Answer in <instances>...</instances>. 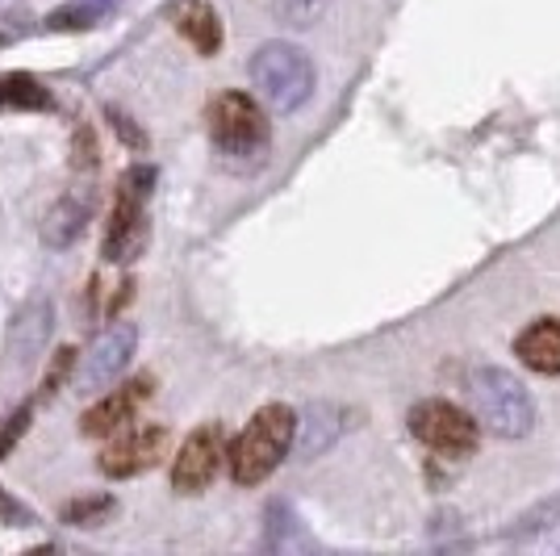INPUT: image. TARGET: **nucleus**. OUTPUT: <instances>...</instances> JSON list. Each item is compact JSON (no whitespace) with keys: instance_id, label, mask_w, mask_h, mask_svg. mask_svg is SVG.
Wrapping results in <instances>:
<instances>
[{"instance_id":"5","label":"nucleus","mask_w":560,"mask_h":556,"mask_svg":"<svg viewBox=\"0 0 560 556\" xmlns=\"http://www.w3.org/2000/svg\"><path fill=\"white\" fill-rule=\"evenodd\" d=\"M210 139L222 155H259L268 147V117L256 96L222 93L210 105Z\"/></svg>"},{"instance_id":"14","label":"nucleus","mask_w":560,"mask_h":556,"mask_svg":"<svg viewBox=\"0 0 560 556\" xmlns=\"http://www.w3.org/2000/svg\"><path fill=\"white\" fill-rule=\"evenodd\" d=\"M176 30H180L201 55H213V50L222 47V22H218L210 0H185V4L176 9Z\"/></svg>"},{"instance_id":"4","label":"nucleus","mask_w":560,"mask_h":556,"mask_svg":"<svg viewBox=\"0 0 560 556\" xmlns=\"http://www.w3.org/2000/svg\"><path fill=\"white\" fill-rule=\"evenodd\" d=\"M155 185V167L151 163H135L121 172L117 181V201L109 213V227H105V259H135L142 252V239H147V222H142V209Z\"/></svg>"},{"instance_id":"22","label":"nucleus","mask_w":560,"mask_h":556,"mask_svg":"<svg viewBox=\"0 0 560 556\" xmlns=\"http://www.w3.org/2000/svg\"><path fill=\"white\" fill-rule=\"evenodd\" d=\"M109 117H114L117 135H121V139L130 142V147H139V151H142V147H147V139H142V130H139V126H130V117H121V114H117V109H109Z\"/></svg>"},{"instance_id":"7","label":"nucleus","mask_w":560,"mask_h":556,"mask_svg":"<svg viewBox=\"0 0 560 556\" xmlns=\"http://www.w3.org/2000/svg\"><path fill=\"white\" fill-rule=\"evenodd\" d=\"M226 461V431L222 422H201L176 452L172 461V486L176 494H201L218 477V468Z\"/></svg>"},{"instance_id":"6","label":"nucleus","mask_w":560,"mask_h":556,"mask_svg":"<svg viewBox=\"0 0 560 556\" xmlns=\"http://www.w3.org/2000/svg\"><path fill=\"white\" fill-rule=\"evenodd\" d=\"M410 431H415V440L444 456H468L477 448V418L452 402H419L410 410Z\"/></svg>"},{"instance_id":"21","label":"nucleus","mask_w":560,"mask_h":556,"mask_svg":"<svg viewBox=\"0 0 560 556\" xmlns=\"http://www.w3.org/2000/svg\"><path fill=\"white\" fill-rule=\"evenodd\" d=\"M93 163H96L93 130H89V126H80V130H75V167H80V172H89Z\"/></svg>"},{"instance_id":"1","label":"nucleus","mask_w":560,"mask_h":556,"mask_svg":"<svg viewBox=\"0 0 560 556\" xmlns=\"http://www.w3.org/2000/svg\"><path fill=\"white\" fill-rule=\"evenodd\" d=\"M298 436V415L289 406H259L252 422L243 427V436L231 443L226 461H231V477L238 486H259L289 452V443Z\"/></svg>"},{"instance_id":"17","label":"nucleus","mask_w":560,"mask_h":556,"mask_svg":"<svg viewBox=\"0 0 560 556\" xmlns=\"http://www.w3.org/2000/svg\"><path fill=\"white\" fill-rule=\"evenodd\" d=\"M109 510H114V498H101V494H96V498H75L71 507H63V519L75 523V528H93Z\"/></svg>"},{"instance_id":"3","label":"nucleus","mask_w":560,"mask_h":556,"mask_svg":"<svg viewBox=\"0 0 560 556\" xmlns=\"http://www.w3.org/2000/svg\"><path fill=\"white\" fill-rule=\"evenodd\" d=\"M252 84L277 114H293L314 93V63L293 43H264L252 55Z\"/></svg>"},{"instance_id":"2","label":"nucleus","mask_w":560,"mask_h":556,"mask_svg":"<svg viewBox=\"0 0 560 556\" xmlns=\"http://www.w3.org/2000/svg\"><path fill=\"white\" fill-rule=\"evenodd\" d=\"M468 406H472V418L502 436V440H523L536 422V406H532V394L527 385L502 369H477L468 372Z\"/></svg>"},{"instance_id":"13","label":"nucleus","mask_w":560,"mask_h":556,"mask_svg":"<svg viewBox=\"0 0 560 556\" xmlns=\"http://www.w3.org/2000/svg\"><path fill=\"white\" fill-rule=\"evenodd\" d=\"M514 351L527 369L548 372L557 377L560 372V318H536L518 339H514Z\"/></svg>"},{"instance_id":"18","label":"nucleus","mask_w":560,"mask_h":556,"mask_svg":"<svg viewBox=\"0 0 560 556\" xmlns=\"http://www.w3.org/2000/svg\"><path fill=\"white\" fill-rule=\"evenodd\" d=\"M71 364H75V351H71V348L55 351V360H50V369H47V381H43V397L59 394V385L71 377Z\"/></svg>"},{"instance_id":"20","label":"nucleus","mask_w":560,"mask_h":556,"mask_svg":"<svg viewBox=\"0 0 560 556\" xmlns=\"http://www.w3.org/2000/svg\"><path fill=\"white\" fill-rule=\"evenodd\" d=\"M0 523H9V528H30V523H34V514H30L13 494H4V489H0Z\"/></svg>"},{"instance_id":"15","label":"nucleus","mask_w":560,"mask_h":556,"mask_svg":"<svg viewBox=\"0 0 560 556\" xmlns=\"http://www.w3.org/2000/svg\"><path fill=\"white\" fill-rule=\"evenodd\" d=\"M0 105L9 109H50V89L43 80H34L30 71H9L0 76Z\"/></svg>"},{"instance_id":"19","label":"nucleus","mask_w":560,"mask_h":556,"mask_svg":"<svg viewBox=\"0 0 560 556\" xmlns=\"http://www.w3.org/2000/svg\"><path fill=\"white\" fill-rule=\"evenodd\" d=\"M30 418H34V410H30V406H22L18 415H13L9 422H4V427H0V461H4V456L18 448V440H22L25 427H30Z\"/></svg>"},{"instance_id":"11","label":"nucleus","mask_w":560,"mask_h":556,"mask_svg":"<svg viewBox=\"0 0 560 556\" xmlns=\"http://www.w3.org/2000/svg\"><path fill=\"white\" fill-rule=\"evenodd\" d=\"M93 209H96L93 185L68 188V193L47 209V218H43V239H47L50 247H68V243H75V239L84 234V227L93 222Z\"/></svg>"},{"instance_id":"12","label":"nucleus","mask_w":560,"mask_h":556,"mask_svg":"<svg viewBox=\"0 0 560 556\" xmlns=\"http://www.w3.org/2000/svg\"><path fill=\"white\" fill-rule=\"evenodd\" d=\"M50 323H55L50 302L47 298H34V302L18 314L13 331H9V356H13L18 364H34V360H38V351H43V344H47Z\"/></svg>"},{"instance_id":"16","label":"nucleus","mask_w":560,"mask_h":556,"mask_svg":"<svg viewBox=\"0 0 560 556\" xmlns=\"http://www.w3.org/2000/svg\"><path fill=\"white\" fill-rule=\"evenodd\" d=\"M114 4L117 0H68L50 13L47 25L50 30H93L96 22H105L114 13Z\"/></svg>"},{"instance_id":"8","label":"nucleus","mask_w":560,"mask_h":556,"mask_svg":"<svg viewBox=\"0 0 560 556\" xmlns=\"http://www.w3.org/2000/svg\"><path fill=\"white\" fill-rule=\"evenodd\" d=\"M135 348H139V326L135 323H114L109 331H101L93 339V348H89V356L80 360V381H75L80 394L109 390L117 377L126 372Z\"/></svg>"},{"instance_id":"10","label":"nucleus","mask_w":560,"mask_h":556,"mask_svg":"<svg viewBox=\"0 0 560 556\" xmlns=\"http://www.w3.org/2000/svg\"><path fill=\"white\" fill-rule=\"evenodd\" d=\"M147 397H151V377H139V381H130V385H121V390L101 397L93 410L80 418V431L84 436H114V431L135 422V415H139V406Z\"/></svg>"},{"instance_id":"9","label":"nucleus","mask_w":560,"mask_h":556,"mask_svg":"<svg viewBox=\"0 0 560 556\" xmlns=\"http://www.w3.org/2000/svg\"><path fill=\"white\" fill-rule=\"evenodd\" d=\"M167 452V427L164 422H139L130 431H121L114 443L101 448V473L105 477H135L164 461Z\"/></svg>"}]
</instances>
